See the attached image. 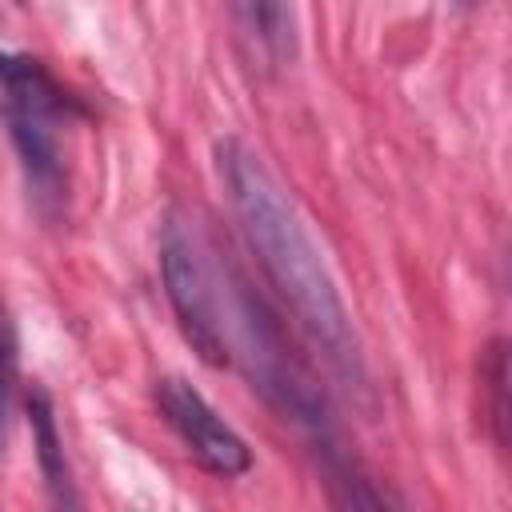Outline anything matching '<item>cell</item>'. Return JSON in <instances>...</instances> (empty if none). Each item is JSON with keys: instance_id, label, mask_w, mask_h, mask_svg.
<instances>
[{"instance_id": "3957f363", "label": "cell", "mask_w": 512, "mask_h": 512, "mask_svg": "<svg viewBox=\"0 0 512 512\" xmlns=\"http://www.w3.org/2000/svg\"><path fill=\"white\" fill-rule=\"evenodd\" d=\"M160 276L168 304L184 328V340L196 348L204 364H228L232 360V320L224 308L220 280L200 252L196 236L184 228V220L168 216L160 228Z\"/></svg>"}, {"instance_id": "52a82bcc", "label": "cell", "mask_w": 512, "mask_h": 512, "mask_svg": "<svg viewBox=\"0 0 512 512\" xmlns=\"http://www.w3.org/2000/svg\"><path fill=\"white\" fill-rule=\"evenodd\" d=\"M16 396H20V340H16V324L8 308L0 304V452L12 440Z\"/></svg>"}, {"instance_id": "6da1fadb", "label": "cell", "mask_w": 512, "mask_h": 512, "mask_svg": "<svg viewBox=\"0 0 512 512\" xmlns=\"http://www.w3.org/2000/svg\"><path fill=\"white\" fill-rule=\"evenodd\" d=\"M216 172L240 220V232L256 252V264L264 268L268 284L280 292L296 324L308 332V340L328 356L336 372L360 376V344L348 308L280 180L268 172L260 152L248 148L240 136L216 140Z\"/></svg>"}, {"instance_id": "277c9868", "label": "cell", "mask_w": 512, "mask_h": 512, "mask_svg": "<svg viewBox=\"0 0 512 512\" xmlns=\"http://www.w3.org/2000/svg\"><path fill=\"white\" fill-rule=\"evenodd\" d=\"M156 408H160L164 424L180 436L188 456H196V464L208 468L212 476L236 480V476H244L252 468L248 440L184 376H160L156 380Z\"/></svg>"}, {"instance_id": "5b68a950", "label": "cell", "mask_w": 512, "mask_h": 512, "mask_svg": "<svg viewBox=\"0 0 512 512\" xmlns=\"http://www.w3.org/2000/svg\"><path fill=\"white\" fill-rule=\"evenodd\" d=\"M28 416H32L36 460H40V472H44V484H48L52 500L56 504H76L72 472H68V460H64V440H60V428H56V408H52V396L44 388L28 392Z\"/></svg>"}, {"instance_id": "8992f818", "label": "cell", "mask_w": 512, "mask_h": 512, "mask_svg": "<svg viewBox=\"0 0 512 512\" xmlns=\"http://www.w3.org/2000/svg\"><path fill=\"white\" fill-rule=\"evenodd\" d=\"M244 32L260 44L268 60L296 56V8L292 0H232Z\"/></svg>"}, {"instance_id": "7a4b0ae2", "label": "cell", "mask_w": 512, "mask_h": 512, "mask_svg": "<svg viewBox=\"0 0 512 512\" xmlns=\"http://www.w3.org/2000/svg\"><path fill=\"white\" fill-rule=\"evenodd\" d=\"M76 116V96L36 56L0 48V120L20 156L28 196L44 216H56L68 200L64 136Z\"/></svg>"}]
</instances>
